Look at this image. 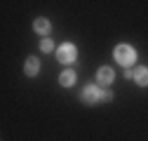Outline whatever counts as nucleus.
I'll use <instances>...</instances> for the list:
<instances>
[{
  "mask_svg": "<svg viewBox=\"0 0 148 141\" xmlns=\"http://www.w3.org/2000/svg\"><path fill=\"white\" fill-rule=\"evenodd\" d=\"M113 57H115V61L122 64L125 68H132V64L136 61V49H134L132 45L122 42V45H118V47L113 49Z\"/></svg>",
  "mask_w": 148,
  "mask_h": 141,
  "instance_id": "obj_1",
  "label": "nucleus"
},
{
  "mask_svg": "<svg viewBox=\"0 0 148 141\" xmlns=\"http://www.w3.org/2000/svg\"><path fill=\"white\" fill-rule=\"evenodd\" d=\"M78 59V47L73 42H64L61 47H57V61L64 66H71L73 61Z\"/></svg>",
  "mask_w": 148,
  "mask_h": 141,
  "instance_id": "obj_2",
  "label": "nucleus"
},
{
  "mask_svg": "<svg viewBox=\"0 0 148 141\" xmlns=\"http://www.w3.org/2000/svg\"><path fill=\"white\" fill-rule=\"evenodd\" d=\"M101 87L99 85H87L85 90H82V101L85 103H99L101 101Z\"/></svg>",
  "mask_w": 148,
  "mask_h": 141,
  "instance_id": "obj_3",
  "label": "nucleus"
},
{
  "mask_svg": "<svg viewBox=\"0 0 148 141\" xmlns=\"http://www.w3.org/2000/svg\"><path fill=\"white\" fill-rule=\"evenodd\" d=\"M97 80H99V87H108L110 82L115 80V70L110 66H101L99 73H97Z\"/></svg>",
  "mask_w": 148,
  "mask_h": 141,
  "instance_id": "obj_4",
  "label": "nucleus"
},
{
  "mask_svg": "<svg viewBox=\"0 0 148 141\" xmlns=\"http://www.w3.org/2000/svg\"><path fill=\"white\" fill-rule=\"evenodd\" d=\"M24 73H26L28 78H35V75L40 73V59L28 57V59H26V64H24Z\"/></svg>",
  "mask_w": 148,
  "mask_h": 141,
  "instance_id": "obj_5",
  "label": "nucleus"
},
{
  "mask_svg": "<svg viewBox=\"0 0 148 141\" xmlns=\"http://www.w3.org/2000/svg\"><path fill=\"white\" fill-rule=\"evenodd\" d=\"M134 80H136L139 87H148V68H146V66L134 68Z\"/></svg>",
  "mask_w": 148,
  "mask_h": 141,
  "instance_id": "obj_6",
  "label": "nucleus"
},
{
  "mask_svg": "<svg viewBox=\"0 0 148 141\" xmlns=\"http://www.w3.org/2000/svg\"><path fill=\"white\" fill-rule=\"evenodd\" d=\"M75 78H78L75 70H68V68H66L64 73L59 75V85H61V87H73V85H75Z\"/></svg>",
  "mask_w": 148,
  "mask_h": 141,
  "instance_id": "obj_7",
  "label": "nucleus"
},
{
  "mask_svg": "<svg viewBox=\"0 0 148 141\" xmlns=\"http://www.w3.org/2000/svg\"><path fill=\"white\" fill-rule=\"evenodd\" d=\"M33 28L38 31L40 35H47V33H49V28H52V24H49V19H45V16H40V19H35Z\"/></svg>",
  "mask_w": 148,
  "mask_h": 141,
  "instance_id": "obj_8",
  "label": "nucleus"
},
{
  "mask_svg": "<svg viewBox=\"0 0 148 141\" xmlns=\"http://www.w3.org/2000/svg\"><path fill=\"white\" fill-rule=\"evenodd\" d=\"M40 49H42V52H47V54H49V52H52V49H54V42H52V40H47V38H45V40H42V42H40Z\"/></svg>",
  "mask_w": 148,
  "mask_h": 141,
  "instance_id": "obj_9",
  "label": "nucleus"
},
{
  "mask_svg": "<svg viewBox=\"0 0 148 141\" xmlns=\"http://www.w3.org/2000/svg\"><path fill=\"white\" fill-rule=\"evenodd\" d=\"M110 99H113V92H110V90L106 92V90H103V92H101V101H110Z\"/></svg>",
  "mask_w": 148,
  "mask_h": 141,
  "instance_id": "obj_10",
  "label": "nucleus"
},
{
  "mask_svg": "<svg viewBox=\"0 0 148 141\" xmlns=\"http://www.w3.org/2000/svg\"><path fill=\"white\" fill-rule=\"evenodd\" d=\"M125 78H134V68H125Z\"/></svg>",
  "mask_w": 148,
  "mask_h": 141,
  "instance_id": "obj_11",
  "label": "nucleus"
}]
</instances>
